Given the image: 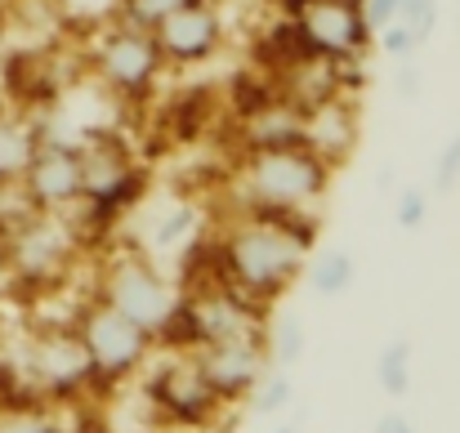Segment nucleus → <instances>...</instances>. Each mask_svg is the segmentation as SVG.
Segmentation results:
<instances>
[{"mask_svg": "<svg viewBox=\"0 0 460 433\" xmlns=\"http://www.w3.org/2000/svg\"><path fill=\"white\" fill-rule=\"evenodd\" d=\"M313 246L317 215L308 210H228L206 242L210 278L269 308L305 278Z\"/></svg>", "mask_w": 460, "mask_h": 433, "instance_id": "1", "label": "nucleus"}, {"mask_svg": "<svg viewBox=\"0 0 460 433\" xmlns=\"http://www.w3.org/2000/svg\"><path fill=\"white\" fill-rule=\"evenodd\" d=\"M331 165L313 156L305 144H273V147H237L233 165V210H308L331 192Z\"/></svg>", "mask_w": 460, "mask_h": 433, "instance_id": "2", "label": "nucleus"}, {"mask_svg": "<svg viewBox=\"0 0 460 433\" xmlns=\"http://www.w3.org/2000/svg\"><path fill=\"white\" fill-rule=\"evenodd\" d=\"M90 242L81 237L72 215L36 210L18 228L4 233V260H9V295H54L72 278Z\"/></svg>", "mask_w": 460, "mask_h": 433, "instance_id": "3", "label": "nucleus"}, {"mask_svg": "<svg viewBox=\"0 0 460 433\" xmlns=\"http://www.w3.org/2000/svg\"><path fill=\"white\" fill-rule=\"evenodd\" d=\"M85 72L126 108L153 103V94L165 81V58L156 49V36L148 27H135L126 18H108L85 49Z\"/></svg>", "mask_w": 460, "mask_h": 433, "instance_id": "4", "label": "nucleus"}, {"mask_svg": "<svg viewBox=\"0 0 460 433\" xmlns=\"http://www.w3.org/2000/svg\"><path fill=\"white\" fill-rule=\"evenodd\" d=\"M179 282L161 269L148 251L130 246V251H112L99 273H94V299H103L108 308H117L121 317H130L135 326H144L153 340L170 326L174 308H179Z\"/></svg>", "mask_w": 460, "mask_h": 433, "instance_id": "5", "label": "nucleus"}, {"mask_svg": "<svg viewBox=\"0 0 460 433\" xmlns=\"http://www.w3.org/2000/svg\"><path fill=\"white\" fill-rule=\"evenodd\" d=\"M4 362V358H0ZM18 380L22 393H31L36 402H58V407H72V402H90L94 393V376H90V358L67 326H40L22 340V358L4 362Z\"/></svg>", "mask_w": 460, "mask_h": 433, "instance_id": "6", "label": "nucleus"}, {"mask_svg": "<svg viewBox=\"0 0 460 433\" xmlns=\"http://www.w3.org/2000/svg\"><path fill=\"white\" fill-rule=\"evenodd\" d=\"M148 380H144V407L156 425L179 433H206L215 425H228L233 407L219 402V393L210 389V380L201 376L192 349H170L165 362H148L144 367Z\"/></svg>", "mask_w": 460, "mask_h": 433, "instance_id": "7", "label": "nucleus"}, {"mask_svg": "<svg viewBox=\"0 0 460 433\" xmlns=\"http://www.w3.org/2000/svg\"><path fill=\"white\" fill-rule=\"evenodd\" d=\"M72 331L90 358V376L94 389H112L130 376H139L156 353V340L135 326L130 317H121L117 308H108L103 299H81V308L72 313Z\"/></svg>", "mask_w": 460, "mask_h": 433, "instance_id": "8", "label": "nucleus"}, {"mask_svg": "<svg viewBox=\"0 0 460 433\" xmlns=\"http://www.w3.org/2000/svg\"><path fill=\"white\" fill-rule=\"evenodd\" d=\"M287 18L296 22L308 49L331 63L371 54V27H367L358 0H287Z\"/></svg>", "mask_w": 460, "mask_h": 433, "instance_id": "9", "label": "nucleus"}, {"mask_svg": "<svg viewBox=\"0 0 460 433\" xmlns=\"http://www.w3.org/2000/svg\"><path fill=\"white\" fill-rule=\"evenodd\" d=\"M153 36L170 72L206 67L228 45V18H224L219 0H188V4H179L174 13H165L156 22Z\"/></svg>", "mask_w": 460, "mask_h": 433, "instance_id": "10", "label": "nucleus"}, {"mask_svg": "<svg viewBox=\"0 0 460 433\" xmlns=\"http://www.w3.org/2000/svg\"><path fill=\"white\" fill-rule=\"evenodd\" d=\"M18 179H22L27 197L36 201V210L72 215V210L81 206V192H85V179H81V144L45 139V135H40Z\"/></svg>", "mask_w": 460, "mask_h": 433, "instance_id": "11", "label": "nucleus"}, {"mask_svg": "<svg viewBox=\"0 0 460 433\" xmlns=\"http://www.w3.org/2000/svg\"><path fill=\"white\" fill-rule=\"evenodd\" d=\"M192 358H197L201 376L210 380V389L219 393L224 407L246 402V393L255 389V380L273 367V362H269V349H264V335H251V340H219V344H197Z\"/></svg>", "mask_w": 460, "mask_h": 433, "instance_id": "12", "label": "nucleus"}, {"mask_svg": "<svg viewBox=\"0 0 460 433\" xmlns=\"http://www.w3.org/2000/svg\"><path fill=\"white\" fill-rule=\"evenodd\" d=\"M358 139H362V121H358L353 94H335V99L308 108L305 121H300V144H305L313 156H322L331 170H340V165L353 156Z\"/></svg>", "mask_w": 460, "mask_h": 433, "instance_id": "13", "label": "nucleus"}, {"mask_svg": "<svg viewBox=\"0 0 460 433\" xmlns=\"http://www.w3.org/2000/svg\"><path fill=\"white\" fill-rule=\"evenodd\" d=\"M197 228H201L197 206H174L170 215L161 210V215L153 219V228H148V237H144V246H139V251H148L153 260H161V255H179V251H192Z\"/></svg>", "mask_w": 460, "mask_h": 433, "instance_id": "14", "label": "nucleus"}, {"mask_svg": "<svg viewBox=\"0 0 460 433\" xmlns=\"http://www.w3.org/2000/svg\"><path fill=\"white\" fill-rule=\"evenodd\" d=\"M36 139H40L36 117L13 112V108H0V179H18L22 174Z\"/></svg>", "mask_w": 460, "mask_h": 433, "instance_id": "15", "label": "nucleus"}, {"mask_svg": "<svg viewBox=\"0 0 460 433\" xmlns=\"http://www.w3.org/2000/svg\"><path fill=\"white\" fill-rule=\"evenodd\" d=\"M308 273V287L317 299H335V295H344V290L358 282V264H353V255L349 251H317L313 260L305 264Z\"/></svg>", "mask_w": 460, "mask_h": 433, "instance_id": "16", "label": "nucleus"}, {"mask_svg": "<svg viewBox=\"0 0 460 433\" xmlns=\"http://www.w3.org/2000/svg\"><path fill=\"white\" fill-rule=\"evenodd\" d=\"M67 411L72 407H58V402H13L0 411V433H67Z\"/></svg>", "mask_w": 460, "mask_h": 433, "instance_id": "17", "label": "nucleus"}, {"mask_svg": "<svg viewBox=\"0 0 460 433\" xmlns=\"http://www.w3.org/2000/svg\"><path fill=\"white\" fill-rule=\"evenodd\" d=\"M264 349H269V362L278 367H296L308 349V331L296 313H282V317H269L264 322Z\"/></svg>", "mask_w": 460, "mask_h": 433, "instance_id": "18", "label": "nucleus"}, {"mask_svg": "<svg viewBox=\"0 0 460 433\" xmlns=\"http://www.w3.org/2000/svg\"><path fill=\"white\" fill-rule=\"evenodd\" d=\"M411 344L407 340H389L376 358V384L389 393V398H407L411 389Z\"/></svg>", "mask_w": 460, "mask_h": 433, "instance_id": "19", "label": "nucleus"}, {"mask_svg": "<svg viewBox=\"0 0 460 433\" xmlns=\"http://www.w3.org/2000/svg\"><path fill=\"white\" fill-rule=\"evenodd\" d=\"M210 117H215V99L201 94V90H192V94H183V99H174L165 108V121H170V135L174 139H197Z\"/></svg>", "mask_w": 460, "mask_h": 433, "instance_id": "20", "label": "nucleus"}, {"mask_svg": "<svg viewBox=\"0 0 460 433\" xmlns=\"http://www.w3.org/2000/svg\"><path fill=\"white\" fill-rule=\"evenodd\" d=\"M246 402H251V411L255 416H273V411H287L291 407V376H287V367H269L260 380H255V389L246 393Z\"/></svg>", "mask_w": 460, "mask_h": 433, "instance_id": "21", "label": "nucleus"}, {"mask_svg": "<svg viewBox=\"0 0 460 433\" xmlns=\"http://www.w3.org/2000/svg\"><path fill=\"white\" fill-rule=\"evenodd\" d=\"M394 22H398L416 45H425V40L438 31V0H402Z\"/></svg>", "mask_w": 460, "mask_h": 433, "instance_id": "22", "label": "nucleus"}, {"mask_svg": "<svg viewBox=\"0 0 460 433\" xmlns=\"http://www.w3.org/2000/svg\"><path fill=\"white\" fill-rule=\"evenodd\" d=\"M179 4H188V0H117V4H112V18H126V22L153 31L156 22H161L165 13H174Z\"/></svg>", "mask_w": 460, "mask_h": 433, "instance_id": "23", "label": "nucleus"}, {"mask_svg": "<svg viewBox=\"0 0 460 433\" xmlns=\"http://www.w3.org/2000/svg\"><path fill=\"white\" fill-rule=\"evenodd\" d=\"M425 215H429V192H420V188H402L398 201H394V224H398L402 233H411V228L425 224Z\"/></svg>", "mask_w": 460, "mask_h": 433, "instance_id": "24", "label": "nucleus"}, {"mask_svg": "<svg viewBox=\"0 0 460 433\" xmlns=\"http://www.w3.org/2000/svg\"><path fill=\"white\" fill-rule=\"evenodd\" d=\"M460 183V135H452L434 161V192H452Z\"/></svg>", "mask_w": 460, "mask_h": 433, "instance_id": "25", "label": "nucleus"}, {"mask_svg": "<svg viewBox=\"0 0 460 433\" xmlns=\"http://www.w3.org/2000/svg\"><path fill=\"white\" fill-rule=\"evenodd\" d=\"M398 4H402V0H358V9H362V18H367L371 36H376L380 27H389V22L398 18Z\"/></svg>", "mask_w": 460, "mask_h": 433, "instance_id": "26", "label": "nucleus"}, {"mask_svg": "<svg viewBox=\"0 0 460 433\" xmlns=\"http://www.w3.org/2000/svg\"><path fill=\"white\" fill-rule=\"evenodd\" d=\"M394 85H398V94H402V99H411V94L420 90V72L411 67V58H402V67H398V76H394Z\"/></svg>", "mask_w": 460, "mask_h": 433, "instance_id": "27", "label": "nucleus"}, {"mask_svg": "<svg viewBox=\"0 0 460 433\" xmlns=\"http://www.w3.org/2000/svg\"><path fill=\"white\" fill-rule=\"evenodd\" d=\"M371 433H416V425H411L402 411H389V416H380V420H376V429Z\"/></svg>", "mask_w": 460, "mask_h": 433, "instance_id": "28", "label": "nucleus"}, {"mask_svg": "<svg viewBox=\"0 0 460 433\" xmlns=\"http://www.w3.org/2000/svg\"><path fill=\"white\" fill-rule=\"evenodd\" d=\"M0 295H9V260H4V237H0Z\"/></svg>", "mask_w": 460, "mask_h": 433, "instance_id": "29", "label": "nucleus"}, {"mask_svg": "<svg viewBox=\"0 0 460 433\" xmlns=\"http://www.w3.org/2000/svg\"><path fill=\"white\" fill-rule=\"evenodd\" d=\"M4 389H18V380H13V371L0 362V393H4ZM18 393H22V389H18Z\"/></svg>", "mask_w": 460, "mask_h": 433, "instance_id": "30", "label": "nucleus"}, {"mask_svg": "<svg viewBox=\"0 0 460 433\" xmlns=\"http://www.w3.org/2000/svg\"><path fill=\"white\" fill-rule=\"evenodd\" d=\"M273 433H300V425H278Z\"/></svg>", "mask_w": 460, "mask_h": 433, "instance_id": "31", "label": "nucleus"}, {"mask_svg": "<svg viewBox=\"0 0 460 433\" xmlns=\"http://www.w3.org/2000/svg\"><path fill=\"white\" fill-rule=\"evenodd\" d=\"M148 433H179V429H165V425H153V429Z\"/></svg>", "mask_w": 460, "mask_h": 433, "instance_id": "32", "label": "nucleus"}]
</instances>
